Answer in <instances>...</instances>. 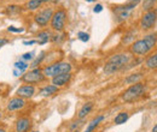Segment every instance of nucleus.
I'll use <instances>...</instances> for the list:
<instances>
[{
  "instance_id": "nucleus-3",
  "label": "nucleus",
  "mask_w": 157,
  "mask_h": 132,
  "mask_svg": "<svg viewBox=\"0 0 157 132\" xmlns=\"http://www.w3.org/2000/svg\"><path fill=\"white\" fill-rule=\"evenodd\" d=\"M144 90H145L144 84H141V83H134V84H132L122 94V100L126 101V102H133V101L138 100L143 95Z\"/></svg>"
},
{
  "instance_id": "nucleus-34",
  "label": "nucleus",
  "mask_w": 157,
  "mask_h": 132,
  "mask_svg": "<svg viewBox=\"0 0 157 132\" xmlns=\"http://www.w3.org/2000/svg\"><path fill=\"white\" fill-rule=\"evenodd\" d=\"M47 1H50V0H41V2H47Z\"/></svg>"
},
{
  "instance_id": "nucleus-33",
  "label": "nucleus",
  "mask_w": 157,
  "mask_h": 132,
  "mask_svg": "<svg viewBox=\"0 0 157 132\" xmlns=\"http://www.w3.org/2000/svg\"><path fill=\"white\" fill-rule=\"evenodd\" d=\"M0 132H6V130L4 127H0Z\"/></svg>"
},
{
  "instance_id": "nucleus-18",
  "label": "nucleus",
  "mask_w": 157,
  "mask_h": 132,
  "mask_svg": "<svg viewBox=\"0 0 157 132\" xmlns=\"http://www.w3.org/2000/svg\"><path fill=\"white\" fill-rule=\"evenodd\" d=\"M41 0H29L27 4H25V7L28 9V10H30V11H34V10H36V9H39L40 6H41Z\"/></svg>"
},
{
  "instance_id": "nucleus-30",
  "label": "nucleus",
  "mask_w": 157,
  "mask_h": 132,
  "mask_svg": "<svg viewBox=\"0 0 157 132\" xmlns=\"http://www.w3.org/2000/svg\"><path fill=\"white\" fill-rule=\"evenodd\" d=\"M6 43H9V40H6V38H0V48L2 47V46H5Z\"/></svg>"
},
{
  "instance_id": "nucleus-28",
  "label": "nucleus",
  "mask_w": 157,
  "mask_h": 132,
  "mask_svg": "<svg viewBox=\"0 0 157 132\" xmlns=\"http://www.w3.org/2000/svg\"><path fill=\"white\" fill-rule=\"evenodd\" d=\"M23 59L24 60H32L33 59V53H25V54H23Z\"/></svg>"
},
{
  "instance_id": "nucleus-22",
  "label": "nucleus",
  "mask_w": 157,
  "mask_h": 132,
  "mask_svg": "<svg viewBox=\"0 0 157 132\" xmlns=\"http://www.w3.org/2000/svg\"><path fill=\"white\" fill-rule=\"evenodd\" d=\"M155 2H156V0H145V1H144V5H143V6H144V7H143L144 11H146V12H147V11H151L152 7L155 6Z\"/></svg>"
},
{
  "instance_id": "nucleus-27",
  "label": "nucleus",
  "mask_w": 157,
  "mask_h": 132,
  "mask_svg": "<svg viewBox=\"0 0 157 132\" xmlns=\"http://www.w3.org/2000/svg\"><path fill=\"white\" fill-rule=\"evenodd\" d=\"M101 10H103V6H101L100 4H97V5L94 6V9H93V11H94L96 13H99V12H101Z\"/></svg>"
},
{
  "instance_id": "nucleus-24",
  "label": "nucleus",
  "mask_w": 157,
  "mask_h": 132,
  "mask_svg": "<svg viewBox=\"0 0 157 132\" xmlns=\"http://www.w3.org/2000/svg\"><path fill=\"white\" fill-rule=\"evenodd\" d=\"M15 66H16L17 69H20V71H24L25 69H28V65H27L25 62H23V61H17V62L15 64Z\"/></svg>"
},
{
  "instance_id": "nucleus-37",
  "label": "nucleus",
  "mask_w": 157,
  "mask_h": 132,
  "mask_svg": "<svg viewBox=\"0 0 157 132\" xmlns=\"http://www.w3.org/2000/svg\"><path fill=\"white\" fill-rule=\"evenodd\" d=\"M0 119H1V112H0Z\"/></svg>"
},
{
  "instance_id": "nucleus-19",
  "label": "nucleus",
  "mask_w": 157,
  "mask_h": 132,
  "mask_svg": "<svg viewBox=\"0 0 157 132\" xmlns=\"http://www.w3.org/2000/svg\"><path fill=\"white\" fill-rule=\"evenodd\" d=\"M38 36H39V40H40V41H38L39 45H45L46 42H48V38L51 36V34L48 31H41V33L38 34Z\"/></svg>"
},
{
  "instance_id": "nucleus-10",
  "label": "nucleus",
  "mask_w": 157,
  "mask_h": 132,
  "mask_svg": "<svg viewBox=\"0 0 157 132\" xmlns=\"http://www.w3.org/2000/svg\"><path fill=\"white\" fill-rule=\"evenodd\" d=\"M129 60H131V55H128V54H115L109 59V62H113V64L120 66L121 69H123L129 62Z\"/></svg>"
},
{
  "instance_id": "nucleus-35",
  "label": "nucleus",
  "mask_w": 157,
  "mask_h": 132,
  "mask_svg": "<svg viewBox=\"0 0 157 132\" xmlns=\"http://www.w3.org/2000/svg\"><path fill=\"white\" fill-rule=\"evenodd\" d=\"M86 1H88V2H91V1H94V0H86Z\"/></svg>"
},
{
  "instance_id": "nucleus-31",
  "label": "nucleus",
  "mask_w": 157,
  "mask_h": 132,
  "mask_svg": "<svg viewBox=\"0 0 157 132\" xmlns=\"http://www.w3.org/2000/svg\"><path fill=\"white\" fill-rule=\"evenodd\" d=\"M23 43H24V45H34V43H36V41H35V40H32V41H24Z\"/></svg>"
},
{
  "instance_id": "nucleus-21",
  "label": "nucleus",
  "mask_w": 157,
  "mask_h": 132,
  "mask_svg": "<svg viewBox=\"0 0 157 132\" xmlns=\"http://www.w3.org/2000/svg\"><path fill=\"white\" fill-rule=\"evenodd\" d=\"M141 78V73H134V75H131L129 77H127L124 79V83H128V84H134L138 83V80Z\"/></svg>"
},
{
  "instance_id": "nucleus-17",
  "label": "nucleus",
  "mask_w": 157,
  "mask_h": 132,
  "mask_svg": "<svg viewBox=\"0 0 157 132\" xmlns=\"http://www.w3.org/2000/svg\"><path fill=\"white\" fill-rule=\"evenodd\" d=\"M146 67L147 69H157V53L156 54H152L146 59V62H145Z\"/></svg>"
},
{
  "instance_id": "nucleus-20",
  "label": "nucleus",
  "mask_w": 157,
  "mask_h": 132,
  "mask_svg": "<svg viewBox=\"0 0 157 132\" xmlns=\"http://www.w3.org/2000/svg\"><path fill=\"white\" fill-rule=\"evenodd\" d=\"M127 119H128V114L126 113V112L118 113L117 115H116V118H115V124H117V125H121V124L126 123V121H127Z\"/></svg>"
},
{
  "instance_id": "nucleus-23",
  "label": "nucleus",
  "mask_w": 157,
  "mask_h": 132,
  "mask_svg": "<svg viewBox=\"0 0 157 132\" xmlns=\"http://www.w3.org/2000/svg\"><path fill=\"white\" fill-rule=\"evenodd\" d=\"M78 40H81L82 42H87L88 40H90V35L87 34V33H83V31H80L78 34Z\"/></svg>"
},
{
  "instance_id": "nucleus-40",
  "label": "nucleus",
  "mask_w": 157,
  "mask_h": 132,
  "mask_svg": "<svg viewBox=\"0 0 157 132\" xmlns=\"http://www.w3.org/2000/svg\"><path fill=\"white\" fill-rule=\"evenodd\" d=\"M11 132H13V131H11ZM15 132H16V131H15Z\"/></svg>"
},
{
  "instance_id": "nucleus-32",
  "label": "nucleus",
  "mask_w": 157,
  "mask_h": 132,
  "mask_svg": "<svg viewBox=\"0 0 157 132\" xmlns=\"http://www.w3.org/2000/svg\"><path fill=\"white\" fill-rule=\"evenodd\" d=\"M152 132H157V124L154 126V129H152Z\"/></svg>"
},
{
  "instance_id": "nucleus-15",
  "label": "nucleus",
  "mask_w": 157,
  "mask_h": 132,
  "mask_svg": "<svg viewBox=\"0 0 157 132\" xmlns=\"http://www.w3.org/2000/svg\"><path fill=\"white\" fill-rule=\"evenodd\" d=\"M118 70H121L120 66L113 64V62H109V61H108V62L105 64V66H104V72H105L106 75H113V73H115Z\"/></svg>"
},
{
  "instance_id": "nucleus-5",
  "label": "nucleus",
  "mask_w": 157,
  "mask_h": 132,
  "mask_svg": "<svg viewBox=\"0 0 157 132\" xmlns=\"http://www.w3.org/2000/svg\"><path fill=\"white\" fill-rule=\"evenodd\" d=\"M45 79V76L40 69H33L22 76V80L27 84H36Z\"/></svg>"
},
{
  "instance_id": "nucleus-8",
  "label": "nucleus",
  "mask_w": 157,
  "mask_h": 132,
  "mask_svg": "<svg viewBox=\"0 0 157 132\" xmlns=\"http://www.w3.org/2000/svg\"><path fill=\"white\" fill-rule=\"evenodd\" d=\"M25 106V101L24 98L22 97H12L9 102H7V106H6V109L10 111V112H15V111H20L23 107Z\"/></svg>"
},
{
  "instance_id": "nucleus-1",
  "label": "nucleus",
  "mask_w": 157,
  "mask_h": 132,
  "mask_svg": "<svg viewBox=\"0 0 157 132\" xmlns=\"http://www.w3.org/2000/svg\"><path fill=\"white\" fill-rule=\"evenodd\" d=\"M157 42V34H150L146 35L143 40L136 41L131 46V52L137 55H145L147 54L156 45Z\"/></svg>"
},
{
  "instance_id": "nucleus-26",
  "label": "nucleus",
  "mask_w": 157,
  "mask_h": 132,
  "mask_svg": "<svg viewBox=\"0 0 157 132\" xmlns=\"http://www.w3.org/2000/svg\"><path fill=\"white\" fill-rule=\"evenodd\" d=\"M127 36H128L127 38L123 37V40H122V43H129V41H131V40H133V36H134V33H131V34H128Z\"/></svg>"
},
{
  "instance_id": "nucleus-36",
  "label": "nucleus",
  "mask_w": 157,
  "mask_h": 132,
  "mask_svg": "<svg viewBox=\"0 0 157 132\" xmlns=\"http://www.w3.org/2000/svg\"><path fill=\"white\" fill-rule=\"evenodd\" d=\"M73 132H80V131H78V130H75V131H73Z\"/></svg>"
},
{
  "instance_id": "nucleus-39",
  "label": "nucleus",
  "mask_w": 157,
  "mask_h": 132,
  "mask_svg": "<svg viewBox=\"0 0 157 132\" xmlns=\"http://www.w3.org/2000/svg\"><path fill=\"white\" fill-rule=\"evenodd\" d=\"M0 91H1V88H0Z\"/></svg>"
},
{
  "instance_id": "nucleus-38",
  "label": "nucleus",
  "mask_w": 157,
  "mask_h": 132,
  "mask_svg": "<svg viewBox=\"0 0 157 132\" xmlns=\"http://www.w3.org/2000/svg\"><path fill=\"white\" fill-rule=\"evenodd\" d=\"M33 132H39V131H33Z\"/></svg>"
},
{
  "instance_id": "nucleus-4",
  "label": "nucleus",
  "mask_w": 157,
  "mask_h": 132,
  "mask_svg": "<svg viewBox=\"0 0 157 132\" xmlns=\"http://www.w3.org/2000/svg\"><path fill=\"white\" fill-rule=\"evenodd\" d=\"M65 20H67V12L64 10L56 11L53 13L52 18H51V27H52V29L56 30V31H62L64 29Z\"/></svg>"
},
{
  "instance_id": "nucleus-25",
  "label": "nucleus",
  "mask_w": 157,
  "mask_h": 132,
  "mask_svg": "<svg viewBox=\"0 0 157 132\" xmlns=\"http://www.w3.org/2000/svg\"><path fill=\"white\" fill-rule=\"evenodd\" d=\"M83 124V121H82V119H80V120H78V121H75L71 126H70V130L71 131H75V130H78V126H81Z\"/></svg>"
},
{
  "instance_id": "nucleus-11",
  "label": "nucleus",
  "mask_w": 157,
  "mask_h": 132,
  "mask_svg": "<svg viewBox=\"0 0 157 132\" xmlns=\"http://www.w3.org/2000/svg\"><path fill=\"white\" fill-rule=\"evenodd\" d=\"M35 93V88L33 85H29V84H25V85H22L17 89L16 94L18 97H22V98H29L32 97Z\"/></svg>"
},
{
  "instance_id": "nucleus-29",
  "label": "nucleus",
  "mask_w": 157,
  "mask_h": 132,
  "mask_svg": "<svg viewBox=\"0 0 157 132\" xmlns=\"http://www.w3.org/2000/svg\"><path fill=\"white\" fill-rule=\"evenodd\" d=\"M7 30L9 31H13V33H22L23 31V29H17V28H13V27H10Z\"/></svg>"
},
{
  "instance_id": "nucleus-9",
  "label": "nucleus",
  "mask_w": 157,
  "mask_h": 132,
  "mask_svg": "<svg viewBox=\"0 0 157 132\" xmlns=\"http://www.w3.org/2000/svg\"><path fill=\"white\" fill-rule=\"evenodd\" d=\"M32 127V120L28 116H21L16 121V132H29Z\"/></svg>"
},
{
  "instance_id": "nucleus-14",
  "label": "nucleus",
  "mask_w": 157,
  "mask_h": 132,
  "mask_svg": "<svg viewBox=\"0 0 157 132\" xmlns=\"http://www.w3.org/2000/svg\"><path fill=\"white\" fill-rule=\"evenodd\" d=\"M58 91V88L56 85H46L45 88L41 89V95L42 96H51V95L56 94Z\"/></svg>"
},
{
  "instance_id": "nucleus-12",
  "label": "nucleus",
  "mask_w": 157,
  "mask_h": 132,
  "mask_svg": "<svg viewBox=\"0 0 157 132\" xmlns=\"http://www.w3.org/2000/svg\"><path fill=\"white\" fill-rule=\"evenodd\" d=\"M71 79V73H64V75H58L52 78V83L53 85H56L57 88L63 87L65 84L69 83V80Z\"/></svg>"
},
{
  "instance_id": "nucleus-6",
  "label": "nucleus",
  "mask_w": 157,
  "mask_h": 132,
  "mask_svg": "<svg viewBox=\"0 0 157 132\" xmlns=\"http://www.w3.org/2000/svg\"><path fill=\"white\" fill-rule=\"evenodd\" d=\"M156 20H157L156 11H154V10L147 11V12H145V15L141 17V20H140V27H141V29H144V30L151 29V28L155 25Z\"/></svg>"
},
{
  "instance_id": "nucleus-13",
  "label": "nucleus",
  "mask_w": 157,
  "mask_h": 132,
  "mask_svg": "<svg viewBox=\"0 0 157 132\" xmlns=\"http://www.w3.org/2000/svg\"><path fill=\"white\" fill-rule=\"evenodd\" d=\"M92 108H93V102H87V103H85V105L81 107L80 112H78V119L86 118L88 114L91 113Z\"/></svg>"
},
{
  "instance_id": "nucleus-2",
  "label": "nucleus",
  "mask_w": 157,
  "mask_h": 132,
  "mask_svg": "<svg viewBox=\"0 0 157 132\" xmlns=\"http://www.w3.org/2000/svg\"><path fill=\"white\" fill-rule=\"evenodd\" d=\"M71 71V65L69 62H64V61H60V62H56L53 65H50V66H46L44 70H42V73L45 77H56L58 75H64V73H70Z\"/></svg>"
},
{
  "instance_id": "nucleus-7",
  "label": "nucleus",
  "mask_w": 157,
  "mask_h": 132,
  "mask_svg": "<svg viewBox=\"0 0 157 132\" xmlns=\"http://www.w3.org/2000/svg\"><path fill=\"white\" fill-rule=\"evenodd\" d=\"M52 16H53L52 9H45L42 11H40L39 13H36L34 19H35L36 24H39L40 27H46L48 24V20H51L52 18Z\"/></svg>"
},
{
  "instance_id": "nucleus-16",
  "label": "nucleus",
  "mask_w": 157,
  "mask_h": 132,
  "mask_svg": "<svg viewBox=\"0 0 157 132\" xmlns=\"http://www.w3.org/2000/svg\"><path fill=\"white\" fill-rule=\"evenodd\" d=\"M103 119H104V116L103 115H98L97 118H94L90 124H88V126H87V130L85 132H92L97 126H98L99 124H100V121H103Z\"/></svg>"
}]
</instances>
